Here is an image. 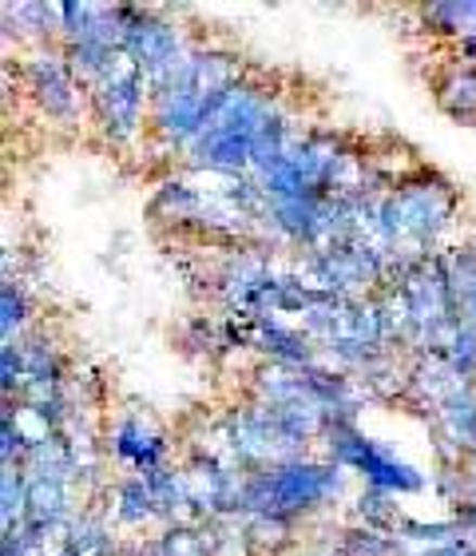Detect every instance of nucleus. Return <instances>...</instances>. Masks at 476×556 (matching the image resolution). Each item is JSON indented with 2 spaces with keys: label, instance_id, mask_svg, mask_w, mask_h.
Here are the masks:
<instances>
[{
  "label": "nucleus",
  "instance_id": "obj_1",
  "mask_svg": "<svg viewBox=\"0 0 476 556\" xmlns=\"http://www.w3.org/2000/svg\"><path fill=\"white\" fill-rule=\"evenodd\" d=\"M104 453L112 477H152L179 462V441L147 402L124 397L104 414Z\"/></svg>",
  "mask_w": 476,
  "mask_h": 556
},
{
  "label": "nucleus",
  "instance_id": "obj_2",
  "mask_svg": "<svg viewBox=\"0 0 476 556\" xmlns=\"http://www.w3.org/2000/svg\"><path fill=\"white\" fill-rule=\"evenodd\" d=\"M433 100L445 116L456 124H476V72L456 64V60H441V68L433 72Z\"/></svg>",
  "mask_w": 476,
  "mask_h": 556
},
{
  "label": "nucleus",
  "instance_id": "obj_3",
  "mask_svg": "<svg viewBox=\"0 0 476 556\" xmlns=\"http://www.w3.org/2000/svg\"><path fill=\"white\" fill-rule=\"evenodd\" d=\"M306 525L279 517V513H250L243 517V533L258 556H286L298 541H303Z\"/></svg>",
  "mask_w": 476,
  "mask_h": 556
},
{
  "label": "nucleus",
  "instance_id": "obj_4",
  "mask_svg": "<svg viewBox=\"0 0 476 556\" xmlns=\"http://www.w3.org/2000/svg\"><path fill=\"white\" fill-rule=\"evenodd\" d=\"M210 556H258L243 533V521H210Z\"/></svg>",
  "mask_w": 476,
  "mask_h": 556
}]
</instances>
